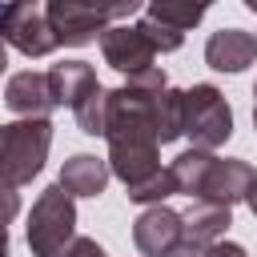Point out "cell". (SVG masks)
<instances>
[{"label": "cell", "instance_id": "obj_1", "mask_svg": "<svg viewBox=\"0 0 257 257\" xmlns=\"http://www.w3.org/2000/svg\"><path fill=\"white\" fill-rule=\"evenodd\" d=\"M72 241H76V205L56 181L32 201L28 249H32V257H68Z\"/></svg>", "mask_w": 257, "mask_h": 257}, {"label": "cell", "instance_id": "obj_2", "mask_svg": "<svg viewBox=\"0 0 257 257\" xmlns=\"http://www.w3.org/2000/svg\"><path fill=\"white\" fill-rule=\"evenodd\" d=\"M52 149V120H8L0 124V181L28 185Z\"/></svg>", "mask_w": 257, "mask_h": 257}, {"label": "cell", "instance_id": "obj_3", "mask_svg": "<svg viewBox=\"0 0 257 257\" xmlns=\"http://www.w3.org/2000/svg\"><path fill=\"white\" fill-rule=\"evenodd\" d=\"M153 108H157L153 88H137V84L108 88L104 141L108 145H161L157 124H153Z\"/></svg>", "mask_w": 257, "mask_h": 257}, {"label": "cell", "instance_id": "obj_4", "mask_svg": "<svg viewBox=\"0 0 257 257\" xmlns=\"http://www.w3.org/2000/svg\"><path fill=\"white\" fill-rule=\"evenodd\" d=\"M185 137L201 153H213L233 137V108L217 84H193L185 92Z\"/></svg>", "mask_w": 257, "mask_h": 257}, {"label": "cell", "instance_id": "obj_5", "mask_svg": "<svg viewBox=\"0 0 257 257\" xmlns=\"http://www.w3.org/2000/svg\"><path fill=\"white\" fill-rule=\"evenodd\" d=\"M44 12H48V24H52L56 44L80 48V44L96 40V32H104L108 20L137 12V4L128 0V4H116V8H92V4H80V0H52Z\"/></svg>", "mask_w": 257, "mask_h": 257}, {"label": "cell", "instance_id": "obj_6", "mask_svg": "<svg viewBox=\"0 0 257 257\" xmlns=\"http://www.w3.org/2000/svg\"><path fill=\"white\" fill-rule=\"evenodd\" d=\"M4 44H12L24 56H48L56 48L48 12L40 4H8V20H4Z\"/></svg>", "mask_w": 257, "mask_h": 257}, {"label": "cell", "instance_id": "obj_7", "mask_svg": "<svg viewBox=\"0 0 257 257\" xmlns=\"http://www.w3.org/2000/svg\"><path fill=\"white\" fill-rule=\"evenodd\" d=\"M100 56H104L108 68H116L124 76H137V72L153 68L157 52L149 48V40L141 36L137 24H112V28L100 32Z\"/></svg>", "mask_w": 257, "mask_h": 257}, {"label": "cell", "instance_id": "obj_8", "mask_svg": "<svg viewBox=\"0 0 257 257\" xmlns=\"http://www.w3.org/2000/svg\"><path fill=\"white\" fill-rule=\"evenodd\" d=\"M133 245L145 257H173V249L181 245V213L169 205H149L133 221Z\"/></svg>", "mask_w": 257, "mask_h": 257}, {"label": "cell", "instance_id": "obj_9", "mask_svg": "<svg viewBox=\"0 0 257 257\" xmlns=\"http://www.w3.org/2000/svg\"><path fill=\"white\" fill-rule=\"evenodd\" d=\"M4 104H8L20 120H48V112L56 108L48 72H32V68L12 72L8 84H4Z\"/></svg>", "mask_w": 257, "mask_h": 257}, {"label": "cell", "instance_id": "obj_10", "mask_svg": "<svg viewBox=\"0 0 257 257\" xmlns=\"http://www.w3.org/2000/svg\"><path fill=\"white\" fill-rule=\"evenodd\" d=\"M257 181V173H253V165L249 161H237V157H217L213 161V169H209V181H205V197L201 201H213V205H225V209H233L237 201H245L249 197V185Z\"/></svg>", "mask_w": 257, "mask_h": 257}, {"label": "cell", "instance_id": "obj_11", "mask_svg": "<svg viewBox=\"0 0 257 257\" xmlns=\"http://www.w3.org/2000/svg\"><path fill=\"white\" fill-rule=\"evenodd\" d=\"M253 56H257V36L241 28H221L205 40V64L217 72H241L253 64Z\"/></svg>", "mask_w": 257, "mask_h": 257}, {"label": "cell", "instance_id": "obj_12", "mask_svg": "<svg viewBox=\"0 0 257 257\" xmlns=\"http://www.w3.org/2000/svg\"><path fill=\"white\" fill-rule=\"evenodd\" d=\"M233 225V213L213 201H193L181 213V241L185 245H217L221 233Z\"/></svg>", "mask_w": 257, "mask_h": 257}, {"label": "cell", "instance_id": "obj_13", "mask_svg": "<svg viewBox=\"0 0 257 257\" xmlns=\"http://www.w3.org/2000/svg\"><path fill=\"white\" fill-rule=\"evenodd\" d=\"M104 185H108V161L92 153H72L60 165V189L68 197H100Z\"/></svg>", "mask_w": 257, "mask_h": 257}, {"label": "cell", "instance_id": "obj_14", "mask_svg": "<svg viewBox=\"0 0 257 257\" xmlns=\"http://www.w3.org/2000/svg\"><path fill=\"white\" fill-rule=\"evenodd\" d=\"M48 84H52L56 104H68V108H76L92 88H100L96 68L88 60H60V64H52L48 68Z\"/></svg>", "mask_w": 257, "mask_h": 257}, {"label": "cell", "instance_id": "obj_15", "mask_svg": "<svg viewBox=\"0 0 257 257\" xmlns=\"http://www.w3.org/2000/svg\"><path fill=\"white\" fill-rule=\"evenodd\" d=\"M213 153H201V149H185L173 165H169V173H173V181H177V193H185V197H193V201H201L205 197V181H209V169H213Z\"/></svg>", "mask_w": 257, "mask_h": 257}, {"label": "cell", "instance_id": "obj_16", "mask_svg": "<svg viewBox=\"0 0 257 257\" xmlns=\"http://www.w3.org/2000/svg\"><path fill=\"white\" fill-rule=\"evenodd\" d=\"M153 124H157V141H161V145L185 137V92H181V88H161V92H157Z\"/></svg>", "mask_w": 257, "mask_h": 257}, {"label": "cell", "instance_id": "obj_17", "mask_svg": "<svg viewBox=\"0 0 257 257\" xmlns=\"http://www.w3.org/2000/svg\"><path fill=\"white\" fill-rule=\"evenodd\" d=\"M72 116H76V124H80V133H88V137H104V116H108V88L100 84V88H92L76 108H72Z\"/></svg>", "mask_w": 257, "mask_h": 257}, {"label": "cell", "instance_id": "obj_18", "mask_svg": "<svg viewBox=\"0 0 257 257\" xmlns=\"http://www.w3.org/2000/svg\"><path fill=\"white\" fill-rule=\"evenodd\" d=\"M145 16H153V20H161V24L177 28V32H185V28H193V24L205 16V4H173V0H157V4L145 8Z\"/></svg>", "mask_w": 257, "mask_h": 257}, {"label": "cell", "instance_id": "obj_19", "mask_svg": "<svg viewBox=\"0 0 257 257\" xmlns=\"http://www.w3.org/2000/svg\"><path fill=\"white\" fill-rule=\"evenodd\" d=\"M124 193H128V201H137V205H161L165 197L177 193V181H173L169 169H157L153 177H145L141 185H128Z\"/></svg>", "mask_w": 257, "mask_h": 257}, {"label": "cell", "instance_id": "obj_20", "mask_svg": "<svg viewBox=\"0 0 257 257\" xmlns=\"http://www.w3.org/2000/svg\"><path fill=\"white\" fill-rule=\"evenodd\" d=\"M137 28H141V36L149 40V48H153V52H177V48L185 44V32H177V28H169V24L153 20V16H141V20H137Z\"/></svg>", "mask_w": 257, "mask_h": 257}, {"label": "cell", "instance_id": "obj_21", "mask_svg": "<svg viewBox=\"0 0 257 257\" xmlns=\"http://www.w3.org/2000/svg\"><path fill=\"white\" fill-rule=\"evenodd\" d=\"M16 213H20V193H16L8 181H0V229H4Z\"/></svg>", "mask_w": 257, "mask_h": 257}, {"label": "cell", "instance_id": "obj_22", "mask_svg": "<svg viewBox=\"0 0 257 257\" xmlns=\"http://www.w3.org/2000/svg\"><path fill=\"white\" fill-rule=\"evenodd\" d=\"M68 257H108V253H104L92 237H76V241H72V249H68Z\"/></svg>", "mask_w": 257, "mask_h": 257}, {"label": "cell", "instance_id": "obj_23", "mask_svg": "<svg viewBox=\"0 0 257 257\" xmlns=\"http://www.w3.org/2000/svg\"><path fill=\"white\" fill-rule=\"evenodd\" d=\"M205 257H249L237 241H217V245H205Z\"/></svg>", "mask_w": 257, "mask_h": 257}, {"label": "cell", "instance_id": "obj_24", "mask_svg": "<svg viewBox=\"0 0 257 257\" xmlns=\"http://www.w3.org/2000/svg\"><path fill=\"white\" fill-rule=\"evenodd\" d=\"M4 20H8V4H0V72L8 68V44H4Z\"/></svg>", "mask_w": 257, "mask_h": 257}, {"label": "cell", "instance_id": "obj_25", "mask_svg": "<svg viewBox=\"0 0 257 257\" xmlns=\"http://www.w3.org/2000/svg\"><path fill=\"white\" fill-rule=\"evenodd\" d=\"M173 257H205V245H185V241H181V245L173 249Z\"/></svg>", "mask_w": 257, "mask_h": 257}, {"label": "cell", "instance_id": "obj_26", "mask_svg": "<svg viewBox=\"0 0 257 257\" xmlns=\"http://www.w3.org/2000/svg\"><path fill=\"white\" fill-rule=\"evenodd\" d=\"M245 205H249V209H253V217H257V181L249 185V197H245Z\"/></svg>", "mask_w": 257, "mask_h": 257}, {"label": "cell", "instance_id": "obj_27", "mask_svg": "<svg viewBox=\"0 0 257 257\" xmlns=\"http://www.w3.org/2000/svg\"><path fill=\"white\" fill-rule=\"evenodd\" d=\"M0 257H8V229H0Z\"/></svg>", "mask_w": 257, "mask_h": 257}, {"label": "cell", "instance_id": "obj_28", "mask_svg": "<svg viewBox=\"0 0 257 257\" xmlns=\"http://www.w3.org/2000/svg\"><path fill=\"white\" fill-rule=\"evenodd\" d=\"M245 8H249V12H257V0H245Z\"/></svg>", "mask_w": 257, "mask_h": 257}, {"label": "cell", "instance_id": "obj_29", "mask_svg": "<svg viewBox=\"0 0 257 257\" xmlns=\"http://www.w3.org/2000/svg\"><path fill=\"white\" fill-rule=\"evenodd\" d=\"M253 96H257V84H253Z\"/></svg>", "mask_w": 257, "mask_h": 257}]
</instances>
